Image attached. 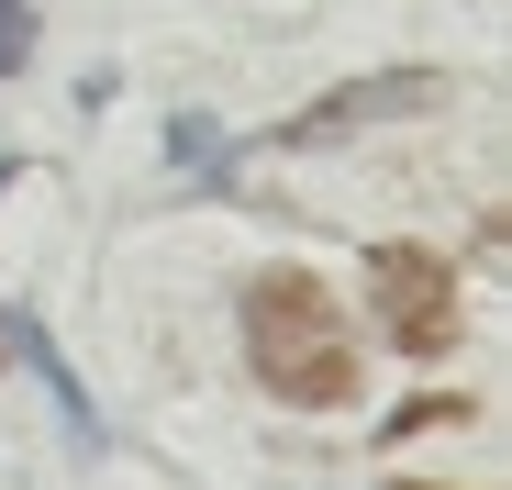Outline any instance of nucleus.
Listing matches in <instances>:
<instances>
[{
    "label": "nucleus",
    "mask_w": 512,
    "mask_h": 490,
    "mask_svg": "<svg viewBox=\"0 0 512 490\" xmlns=\"http://www.w3.org/2000/svg\"><path fill=\"white\" fill-rule=\"evenodd\" d=\"M234 323H245V368L268 379L290 413H346L368 390V357L346 335V301H334L312 268H256L234 290Z\"/></svg>",
    "instance_id": "nucleus-1"
},
{
    "label": "nucleus",
    "mask_w": 512,
    "mask_h": 490,
    "mask_svg": "<svg viewBox=\"0 0 512 490\" xmlns=\"http://www.w3.org/2000/svg\"><path fill=\"white\" fill-rule=\"evenodd\" d=\"M368 323L401 357H457V257L435 245H368Z\"/></svg>",
    "instance_id": "nucleus-2"
},
{
    "label": "nucleus",
    "mask_w": 512,
    "mask_h": 490,
    "mask_svg": "<svg viewBox=\"0 0 512 490\" xmlns=\"http://www.w3.org/2000/svg\"><path fill=\"white\" fill-rule=\"evenodd\" d=\"M401 112H457V78L446 67H379V78H346V90H323L312 112H290L268 134V156H301V145H334L357 123H401Z\"/></svg>",
    "instance_id": "nucleus-3"
},
{
    "label": "nucleus",
    "mask_w": 512,
    "mask_h": 490,
    "mask_svg": "<svg viewBox=\"0 0 512 490\" xmlns=\"http://www.w3.org/2000/svg\"><path fill=\"white\" fill-rule=\"evenodd\" d=\"M167 156H179V168H201L212 190H223V168H234L223 134H212V112H179V123H167Z\"/></svg>",
    "instance_id": "nucleus-4"
},
{
    "label": "nucleus",
    "mask_w": 512,
    "mask_h": 490,
    "mask_svg": "<svg viewBox=\"0 0 512 490\" xmlns=\"http://www.w3.org/2000/svg\"><path fill=\"white\" fill-rule=\"evenodd\" d=\"M34 67V0H0V78Z\"/></svg>",
    "instance_id": "nucleus-5"
},
{
    "label": "nucleus",
    "mask_w": 512,
    "mask_h": 490,
    "mask_svg": "<svg viewBox=\"0 0 512 490\" xmlns=\"http://www.w3.org/2000/svg\"><path fill=\"white\" fill-rule=\"evenodd\" d=\"M12 179H23V156H0V201H12Z\"/></svg>",
    "instance_id": "nucleus-6"
},
{
    "label": "nucleus",
    "mask_w": 512,
    "mask_h": 490,
    "mask_svg": "<svg viewBox=\"0 0 512 490\" xmlns=\"http://www.w3.org/2000/svg\"><path fill=\"white\" fill-rule=\"evenodd\" d=\"M0 368H12V312H0Z\"/></svg>",
    "instance_id": "nucleus-7"
},
{
    "label": "nucleus",
    "mask_w": 512,
    "mask_h": 490,
    "mask_svg": "<svg viewBox=\"0 0 512 490\" xmlns=\"http://www.w3.org/2000/svg\"><path fill=\"white\" fill-rule=\"evenodd\" d=\"M390 490H423V479H390Z\"/></svg>",
    "instance_id": "nucleus-8"
}]
</instances>
